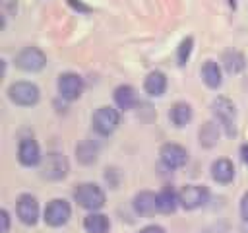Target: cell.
Segmentation results:
<instances>
[{"mask_svg":"<svg viewBox=\"0 0 248 233\" xmlns=\"http://www.w3.org/2000/svg\"><path fill=\"white\" fill-rule=\"evenodd\" d=\"M91 122H93V128H95L97 134H101V136H108V134H112V132L118 128L120 115H118L116 109L105 105V107H99V109L93 113Z\"/></svg>","mask_w":248,"mask_h":233,"instance_id":"2","label":"cell"},{"mask_svg":"<svg viewBox=\"0 0 248 233\" xmlns=\"http://www.w3.org/2000/svg\"><path fill=\"white\" fill-rule=\"evenodd\" d=\"M134 210L140 214V216H149L157 210V194L149 192V190H143L140 194L134 196Z\"/></svg>","mask_w":248,"mask_h":233,"instance_id":"15","label":"cell"},{"mask_svg":"<svg viewBox=\"0 0 248 233\" xmlns=\"http://www.w3.org/2000/svg\"><path fill=\"white\" fill-rule=\"evenodd\" d=\"M192 37H186L182 43H180V47H178V64H186V60H188V56H190V52H192Z\"/></svg>","mask_w":248,"mask_h":233,"instance_id":"24","label":"cell"},{"mask_svg":"<svg viewBox=\"0 0 248 233\" xmlns=\"http://www.w3.org/2000/svg\"><path fill=\"white\" fill-rule=\"evenodd\" d=\"M83 91V80L81 76L74 72H64L58 76V93L66 101H76Z\"/></svg>","mask_w":248,"mask_h":233,"instance_id":"8","label":"cell"},{"mask_svg":"<svg viewBox=\"0 0 248 233\" xmlns=\"http://www.w3.org/2000/svg\"><path fill=\"white\" fill-rule=\"evenodd\" d=\"M74 198H76V202L81 208L91 210V212L101 210L105 206V192L95 183H81V184H78L76 190H74Z\"/></svg>","mask_w":248,"mask_h":233,"instance_id":"1","label":"cell"},{"mask_svg":"<svg viewBox=\"0 0 248 233\" xmlns=\"http://www.w3.org/2000/svg\"><path fill=\"white\" fill-rule=\"evenodd\" d=\"M17 159L21 165L25 167H33L41 161V150H39V144L31 138H23L17 146Z\"/></svg>","mask_w":248,"mask_h":233,"instance_id":"12","label":"cell"},{"mask_svg":"<svg viewBox=\"0 0 248 233\" xmlns=\"http://www.w3.org/2000/svg\"><path fill=\"white\" fill-rule=\"evenodd\" d=\"M72 216V208L64 198H54L46 204L45 208V221L50 227H60L64 225Z\"/></svg>","mask_w":248,"mask_h":233,"instance_id":"7","label":"cell"},{"mask_svg":"<svg viewBox=\"0 0 248 233\" xmlns=\"http://www.w3.org/2000/svg\"><path fill=\"white\" fill-rule=\"evenodd\" d=\"M178 204H180V202H178V194H176L170 186L163 188V190L157 194V212L172 214V212L176 210Z\"/></svg>","mask_w":248,"mask_h":233,"instance_id":"18","label":"cell"},{"mask_svg":"<svg viewBox=\"0 0 248 233\" xmlns=\"http://www.w3.org/2000/svg\"><path fill=\"white\" fill-rule=\"evenodd\" d=\"M207 198H209V192L202 184H186L178 192V202L184 210H196V208L203 206L207 202Z\"/></svg>","mask_w":248,"mask_h":233,"instance_id":"5","label":"cell"},{"mask_svg":"<svg viewBox=\"0 0 248 233\" xmlns=\"http://www.w3.org/2000/svg\"><path fill=\"white\" fill-rule=\"evenodd\" d=\"M138 233H167L161 225H147V227H143V229H140Z\"/></svg>","mask_w":248,"mask_h":233,"instance_id":"27","label":"cell"},{"mask_svg":"<svg viewBox=\"0 0 248 233\" xmlns=\"http://www.w3.org/2000/svg\"><path fill=\"white\" fill-rule=\"evenodd\" d=\"M78 157L81 163H93L97 159V148L91 142H83L81 146H78Z\"/></svg>","mask_w":248,"mask_h":233,"instance_id":"23","label":"cell"},{"mask_svg":"<svg viewBox=\"0 0 248 233\" xmlns=\"http://www.w3.org/2000/svg\"><path fill=\"white\" fill-rule=\"evenodd\" d=\"M159 155H161L163 165L169 169H178V167L186 165V161H188V151L178 144H165L161 148Z\"/></svg>","mask_w":248,"mask_h":233,"instance_id":"11","label":"cell"},{"mask_svg":"<svg viewBox=\"0 0 248 233\" xmlns=\"http://www.w3.org/2000/svg\"><path fill=\"white\" fill-rule=\"evenodd\" d=\"M68 173V161L62 153L58 151H50L45 155L43 165H41V175L48 181H60L64 179Z\"/></svg>","mask_w":248,"mask_h":233,"instance_id":"4","label":"cell"},{"mask_svg":"<svg viewBox=\"0 0 248 233\" xmlns=\"http://www.w3.org/2000/svg\"><path fill=\"white\" fill-rule=\"evenodd\" d=\"M8 97L16 105L31 107L39 101V87L31 82H16L8 87Z\"/></svg>","mask_w":248,"mask_h":233,"instance_id":"3","label":"cell"},{"mask_svg":"<svg viewBox=\"0 0 248 233\" xmlns=\"http://www.w3.org/2000/svg\"><path fill=\"white\" fill-rule=\"evenodd\" d=\"M202 80L205 82L207 87L211 89H217L223 82V76H221V68L215 60H207L203 66H202Z\"/></svg>","mask_w":248,"mask_h":233,"instance_id":"17","label":"cell"},{"mask_svg":"<svg viewBox=\"0 0 248 233\" xmlns=\"http://www.w3.org/2000/svg\"><path fill=\"white\" fill-rule=\"evenodd\" d=\"M211 109H213V115L219 118V122L227 128V134H234V116H236L234 105L227 97H217Z\"/></svg>","mask_w":248,"mask_h":233,"instance_id":"9","label":"cell"},{"mask_svg":"<svg viewBox=\"0 0 248 233\" xmlns=\"http://www.w3.org/2000/svg\"><path fill=\"white\" fill-rule=\"evenodd\" d=\"M143 89H145V93L151 95V97L163 95L165 89H167V76H165L163 72H159V70L149 72L147 78H145V82H143Z\"/></svg>","mask_w":248,"mask_h":233,"instance_id":"13","label":"cell"},{"mask_svg":"<svg viewBox=\"0 0 248 233\" xmlns=\"http://www.w3.org/2000/svg\"><path fill=\"white\" fill-rule=\"evenodd\" d=\"M114 103L122 111H130L136 105V91L132 85H118L114 89Z\"/></svg>","mask_w":248,"mask_h":233,"instance_id":"19","label":"cell"},{"mask_svg":"<svg viewBox=\"0 0 248 233\" xmlns=\"http://www.w3.org/2000/svg\"><path fill=\"white\" fill-rule=\"evenodd\" d=\"M211 177L217 183H223V184L231 183L234 179V165H232V161H229L225 157L213 161V165H211Z\"/></svg>","mask_w":248,"mask_h":233,"instance_id":"14","label":"cell"},{"mask_svg":"<svg viewBox=\"0 0 248 233\" xmlns=\"http://www.w3.org/2000/svg\"><path fill=\"white\" fill-rule=\"evenodd\" d=\"M240 214L244 219H248V192H244V196L240 200Z\"/></svg>","mask_w":248,"mask_h":233,"instance_id":"26","label":"cell"},{"mask_svg":"<svg viewBox=\"0 0 248 233\" xmlns=\"http://www.w3.org/2000/svg\"><path fill=\"white\" fill-rule=\"evenodd\" d=\"M83 227L87 233H108L110 229V221L105 214L99 212H91L89 216H85L83 219Z\"/></svg>","mask_w":248,"mask_h":233,"instance_id":"16","label":"cell"},{"mask_svg":"<svg viewBox=\"0 0 248 233\" xmlns=\"http://www.w3.org/2000/svg\"><path fill=\"white\" fill-rule=\"evenodd\" d=\"M221 62H223V66H225V70H227L229 74H238V72H242L244 66H246V60H244L242 52H238V50H227V52L223 54Z\"/></svg>","mask_w":248,"mask_h":233,"instance_id":"21","label":"cell"},{"mask_svg":"<svg viewBox=\"0 0 248 233\" xmlns=\"http://www.w3.org/2000/svg\"><path fill=\"white\" fill-rule=\"evenodd\" d=\"M242 233H248V219H244V225H242Z\"/></svg>","mask_w":248,"mask_h":233,"instance_id":"29","label":"cell"},{"mask_svg":"<svg viewBox=\"0 0 248 233\" xmlns=\"http://www.w3.org/2000/svg\"><path fill=\"white\" fill-rule=\"evenodd\" d=\"M16 212H17V217L21 219V223L35 225L37 219H39V202H37V198L31 196V194H21L17 198Z\"/></svg>","mask_w":248,"mask_h":233,"instance_id":"10","label":"cell"},{"mask_svg":"<svg viewBox=\"0 0 248 233\" xmlns=\"http://www.w3.org/2000/svg\"><path fill=\"white\" fill-rule=\"evenodd\" d=\"M219 140V128L215 122H205L200 130V144H203L205 148H211L215 146Z\"/></svg>","mask_w":248,"mask_h":233,"instance_id":"22","label":"cell"},{"mask_svg":"<svg viewBox=\"0 0 248 233\" xmlns=\"http://www.w3.org/2000/svg\"><path fill=\"white\" fill-rule=\"evenodd\" d=\"M169 118H170V122L174 124V126H178V128H182V126H186L190 120H192V107L188 105V103H174L172 107H170V113H169Z\"/></svg>","mask_w":248,"mask_h":233,"instance_id":"20","label":"cell"},{"mask_svg":"<svg viewBox=\"0 0 248 233\" xmlns=\"http://www.w3.org/2000/svg\"><path fill=\"white\" fill-rule=\"evenodd\" d=\"M46 64V56L37 47H27L16 56V66L23 72H39Z\"/></svg>","mask_w":248,"mask_h":233,"instance_id":"6","label":"cell"},{"mask_svg":"<svg viewBox=\"0 0 248 233\" xmlns=\"http://www.w3.org/2000/svg\"><path fill=\"white\" fill-rule=\"evenodd\" d=\"M240 157H242V161L248 165V144L240 146Z\"/></svg>","mask_w":248,"mask_h":233,"instance_id":"28","label":"cell"},{"mask_svg":"<svg viewBox=\"0 0 248 233\" xmlns=\"http://www.w3.org/2000/svg\"><path fill=\"white\" fill-rule=\"evenodd\" d=\"M0 219H2V233H8V229H10V216H8L6 210L0 212Z\"/></svg>","mask_w":248,"mask_h":233,"instance_id":"25","label":"cell"}]
</instances>
